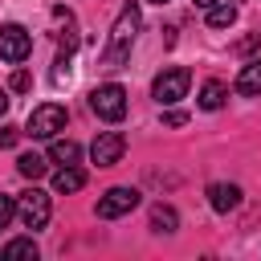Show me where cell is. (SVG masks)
<instances>
[{
	"label": "cell",
	"mask_w": 261,
	"mask_h": 261,
	"mask_svg": "<svg viewBox=\"0 0 261 261\" xmlns=\"http://www.w3.org/2000/svg\"><path fill=\"white\" fill-rule=\"evenodd\" d=\"M139 24H143L139 4H135V0L122 4L118 20H114V29H110V37H106V49H102V57H98L106 69H118V65L130 57V45H135V37H139Z\"/></svg>",
	"instance_id": "cell-1"
},
{
	"label": "cell",
	"mask_w": 261,
	"mask_h": 261,
	"mask_svg": "<svg viewBox=\"0 0 261 261\" xmlns=\"http://www.w3.org/2000/svg\"><path fill=\"white\" fill-rule=\"evenodd\" d=\"M16 216H20V224H24V228H45V224H49V216H53L49 192H41V188L20 192V200H16Z\"/></svg>",
	"instance_id": "cell-2"
},
{
	"label": "cell",
	"mask_w": 261,
	"mask_h": 261,
	"mask_svg": "<svg viewBox=\"0 0 261 261\" xmlns=\"http://www.w3.org/2000/svg\"><path fill=\"white\" fill-rule=\"evenodd\" d=\"M188 86H192V73H188L184 65H171V69H163V73L151 82V94H155L159 106H171V102H179V98L188 94Z\"/></svg>",
	"instance_id": "cell-3"
},
{
	"label": "cell",
	"mask_w": 261,
	"mask_h": 261,
	"mask_svg": "<svg viewBox=\"0 0 261 261\" xmlns=\"http://www.w3.org/2000/svg\"><path fill=\"white\" fill-rule=\"evenodd\" d=\"M90 110H94L98 118H106V122H118V118L126 114V90H122L118 82L98 86V90L90 94Z\"/></svg>",
	"instance_id": "cell-4"
},
{
	"label": "cell",
	"mask_w": 261,
	"mask_h": 261,
	"mask_svg": "<svg viewBox=\"0 0 261 261\" xmlns=\"http://www.w3.org/2000/svg\"><path fill=\"white\" fill-rule=\"evenodd\" d=\"M57 130H65V106H57V102L37 106L24 122V135H33V139H53Z\"/></svg>",
	"instance_id": "cell-5"
},
{
	"label": "cell",
	"mask_w": 261,
	"mask_h": 261,
	"mask_svg": "<svg viewBox=\"0 0 261 261\" xmlns=\"http://www.w3.org/2000/svg\"><path fill=\"white\" fill-rule=\"evenodd\" d=\"M33 53V33L24 24H0V57L8 65H20Z\"/></svg>",
	"instance_id": "cell-6"
},
{
	"label": "cell",
	"mask_w": 261,
	"mask_h": 261,
	"mask_svg": "<svg viewBox=\"0 0 261 261\" xmlns=\"http://www.w3.org/2000/svg\"><path fill=\"white\" fill-rule=\"evenodd\" d=\"M130 208H139V192H135V188H110V192H102L98 204H94L98 220H118V216H126Z\"/></svg>",
	"instance_id": "cell-7"
},
{
	"label": "cell",
	"mask_w": 261,
	"mask_h": 261,
	"mask_svg": "<svg viewBox=\"0 0 261 261\" xmlns=\"http://www.w3.org/2000/svg\"><path fill=\"white\" fill-rule=\"evenodd\" d=\"M122 151H126V139H122L118 130H102V135L90 143V159H94L98 167H114V163L122 159Z\"/></svg>",
	"instance_id": "cell-8"
},
{
	"label": "cell",
	"mask_w": 261,
	"mask_h": 261,
	"mask_svg": "<svg viewBox=\"0 0 261 261\" xmlns=\"http://www.w3.org/2000/svg\"><path fill=\"white\" fill-rule=\"evenodd\" d=\"M208 204H212L216 212H232V208L241 204V188H237V184H212V188H208Z\"/></svg>",
	"instance_id": "cell-9"
},
{
	"label": "cell",
	"mask_w": 261,
	"mask_h": 261,
	"mask_svg": "<svg viewBox=\"0 0 261 261\" xmlns=\"http://www.w3.org/2000/svg\"><path fill=\"white\" fill-rule=\"evenodd\" d=\"M82 184H86V171H82L77 163H65V167L53 175V192H61V196H69V192H82Z\"/></svg>",
	"instance_id": "cell-10"
},
{
	"label": "cell",
	"mask_w": 261,
	"mask_h": 261,
	"mask_svg": "<svg viewBox=\"0 0 261 261\" xmlns=\"http://www.w3.org/2000/svg\"><path fill=\"white\" fill-rule=\"evenodd\" d=\"M49 159L61 163V167H65V163H77V159H82V147H77L73 139H57V135H53V143H49Z\"/></svg>",
	"instance_id": "cell-11"
},
{
	"label": "cell",
	"mask_w": 261,
	"mask_h": 261,
	"mask_svg": "<svg viewBox=\"0 0 261 261\" xmlns=\"http://www.w3.org/2000/svg\"><path fill=\"white\" fill-rule=\"evenodd\" d=\"M237 90H241V94H261V57H253L249 65H241Z\"/></svg>",
	"instance_id": "cell-12"
},
{
	"label": "cell",
	"mask_w": 261,
	"mask_h": 261,
	"mask_svg": "<svg viewBox=\"0 0 261 261\" xmlns=\"http://www.w3.org/2000/svg\"><path fill=\"white\" fill-rule=\"evenodd\" d=\"M224 98H228V90H224V82H204L200 86V110H220L224 106Z\"/></svg>",
	"instance_id": "cell-13"
},
{
	"label": "cell",
	"mask_w": 261,
	"mask_h": 261,
	"mask_svg": "<svg viewBox=\"0 0 261 261\" xmlns=\"http://www.w3.org/2000/svg\"><path fill=\"white\" fill-rule=\"evenodd\" d=\"M16 171H20L24 179H41V175L49 171V159H45V155H37V151H24V155L16 159Z\"/></svg>",
	"instance_id": "cell-14"
},
{
	"label": "cell",
	"mask_w": 261,
	"mask_h": 261,
	"mask_svg": "<svg viewBox=\"0 0 261 261\" xmlns=\"http://www.w3.org/2000/svg\"><path fill=\"white\" fill-rule=\"evenodd\" d=\"M151 228H155V232H175V228H179V212H175L171 204H155V208H151Z\"/></svg>",
	"instance_id": "cell-15"
},
{
	"label": "cell",
	"mask_w": 261,
	"mask_h": 261,
	"mask_svg": "<svg viewBox=\"0 0 261 261\" xmlns=\"http://www.w3.org/2000/svg\"><path fill=\"white\" fill-rule=\"evenodd\" d=\"M232 20H237V4H212L208 8V24L212 29H228Z\"/></svg>",
	"instance_id": "cell-16"
},
{
	"label": "cell",
	"mask_w": 261,
	"mask_h": 261,
	"mask_svg": "<svg viewBox=\"0 0 261 261\" xmlns=\"http://www.w3.org/2000/svg\"><path fill=\"white\" fill-rule=\"evenodd\" d=\"M4 257H33V261H37V245H33L29 237H20V241H8V245H4Z\"/></svg>",
	"instance_id": "cell-17"
},
{
	"label": "cell",
	"mask_w": 261,
	"mask_h": 261,
	"mask_svg": "<svg viewBox=\"0 0 261 261\" xmlns=\"http://www.w3.org/2000/svg\"><path fill=\"white\" fill-rule=\"evenodd\" d=\"M12 216H16V200L12 196H0V228H8Z\"/></svg>",
	"instance_id": "cell-18"
},
{
	"label": "cell",
	"mask_w": 261,
	"mask_h": 261,
	"mask_svg": "<svg viewBox=\"0 0 261 261\" xmlns=\"http://www.w3.org/2000/svg\"><path fill=\"white\" fill-rule=\"evenodd\" d=\"M29 86H33V77H29L24 69H16V73H12V90H16V94H24Z\"/></svg>",
	"instance_id": "cell-19"
},
{
	"label": "cell",
	"mask_w": 261,
	"mask_h": 261,
	"mask_svg": "<svg viewBox=\"0 0 261 261\" xmlns=\"http://www.w3.org/2000/svg\"><path fill=\"white\" fill-rule=\"evenodd\" d=\"M16 139H20V130H16V126H0V147H12Z\"/></svg>",
	"instance_id": "cell-20"
},
{
	"label": "cell",
	"mask_w": 261,
	"mask_h": 261,
	"mask_svg": "<svg viewBox=\"0 0 261 261\" xmlns=\"http://www.w3.org/2000/svg\"><path fill=\"white\" fill-rule=\"evenodd\" d=\"M163 122H167V126H184V122H188V114H184V110H167V114H163Z\"/></svg>",
	"instance_id": "cell-21"
},
{
	"label": "cell",
	"mask_w": 261,
	"mask_h": 261,
	"mask_svg": "<svg viewBox=\"0 0 261 261\" xmlns=\"http://www.w3.org/2000/svg\"><path fill=\"white\" fill-rule=\"evenodd\" d=\"M65 77H69V61H65V57H61V61H57V69H53V82H57V86H61V82H65Z\"/></svg>",
	"instance_id": "cell-22"
},
{
	"label": "cell",
	"mask_w": 261,
	"mask_h": 261,
	"mask_svg": "<svg viewBox=\"0 0 261 261\" xmlns=\"http://www.w3.org/2000/svg\"><path fill=\"white\" fill-rule=\"evenodd\" d=\"M192 4H196V8H212L216 0H192Z\"/></svg>",
	"instance_id": "cell-23"
},
{
	"label": "cell",
	"mask_w": 261,
	"mask_h": 261,
	"mask_svg": "<svg viewBox=\"0 0 261 261\" xmlns=\"http://www.w3.org/2000/svg\"><path fill=\"white\" fill-rule=\"evenodd\" d=\"M4 110H8V94L0 90V114H4Z\"/></svg>",
	"instance_id": "cell-24"
},
{
	"label": "cell",
	"mask_w": 261,
	"mask_h": 261,
	"mask_svg": "<svg viewBox=\"0 0 261 261\" xmlns=\"http://www.w3.org/2000/svg\"><path fill=\"white\" fill-rule=\"evenodd\" d=\"M155 4H167V0H155Z\"/></svg>",
	"instance_id": "cell-25"
}]
</instances>
